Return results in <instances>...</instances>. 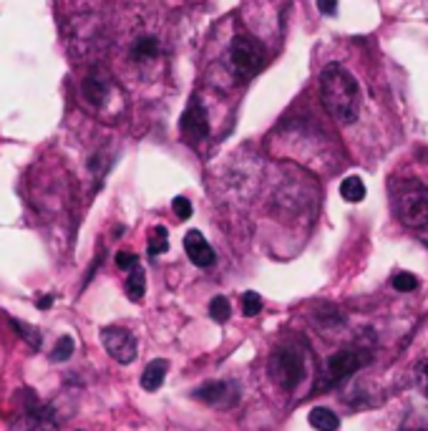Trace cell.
<instances>
[{"instance_id": "cell-26", "label": "cell", "mask_w": 428, "mask_h": 431, "mask_svg": "<svg viewBox=\"0 0 428 431\" xmlns=\"http://www.w3.org/2000/svg\"><path fill=\"white\" fill-rule=\"evenodd\" d=\"M423 373H426V389H428V363L423 366Z\"/></svg>"}, {"instance_id": "cell-13", "label": "cell", "mask_w": 428, "mask_h": 431, "mask_svg": "<svg viewBox=\"0 0 428 431\" xmlns=\"http://www.w3.org/2000/svg\"><path fill=\"white\" fill-rule=\"evenodd\" d=\"M340 197L345 202H363L365 197V185H363L360 177H345L340 182Z\"/></svg>"}, {"instance_id": "cell-2", "label": "cell", "mask_w": 428, "mask_h": 431, "mask_svg": "<svg viewBox=\"0 0 428 431\" xmlns=\"http://www.w3.org/2000/svg\"><path fill=\"white\" fill-rule=\"evenodd\" d=\"M230 61L232 68L237 73L239 79H250L257 76L264 66V48L262 43L252 36H235L230 48Z\"/></svg>"}, {"instance_id": "cell-3", "label": "cell", "mask_w": 428, "mask_h": 431, "mask_svg": "<svg viewBox=\"0 0 428 431\" xmlns=\"http://www.w3.org/2000/svg\"><path fill=\"white\" fill-rule=\"evenodd\" d=\"M270 376L285 391L297 389L305 376L303 353H297L295 348H277L270 356Z\"/></svg>"}, {"instance_id": "cell-24", "label": "cell", "mask_w": 428, "mask_h": 431, "mask_svg": "<svg viewBox=\"0 0 428 431\" xmlns=\"http://www.w3.org/2000/svg\"><path fill=\"white\" fill-rule=\"evenodd\" d=\"M317 8L323 15H335L338 13V0H317Z\"/></svg>"}, {"instance_id": "cell-19", "label": "cell", "mask_w": 428, "mask_h": 431, "mask_svg": "<svg viewBox=\"0 0 428 431\" xmlns=\"http://www.w3.org/2000/svg\"><path fill=\"white\" fill-rule=\"evenodd\" d=\"M262 311V298H260V292H244L242 295V313L247 318H255L257 313Z\"/></svg>"}, {"instance_id": "cell-11", "label": "cell", "mask_w": 428, "mask_h": 431, "mask_svg": "<svg viewBox=\"0 0 428 431\" xmlns=\"http://www.w3.org/2000/svg\"><path fill=\"white\" fill-rule=\"evenodd\" d=\"M227 391H230V386L224 384V381H207L205 386H199L197 391H194V396L199 401H207V404H222Z\"/></svg>"}, {"instance_id": "cell-20", "label": "cell", "mask_w": 428, "mask_h": 431, "mask_svg": "<svg viewBox=\"0 0 428 431\" xmlns=\"http://www.w3.org/2000/svg\"><path fill=\"white\" fill-rule=\"evenodd\" d=\"M393 288L395 290H401V292H411L418 288V278L415 275H411V272H398L393 278Z\"/></svg>"}, {"instance_id": "cell-15", "label": "cell", "mask_w": 428, "mask_h": 431, "mask_svg": "<svg viewBox=\"0 0 428 431\" xmlns=\"http://www.w3.org/2000/svg\"><path fill=\"white\" fill-rule=\"evenodd\" d=\"M166 250H169V233H166V227L157 225L152 230V237H149V255L157 258V255H161Z\"/></svg>"}, {"instance_id": "cell-16", "label": "cell", "mask_w": 428, "mask_h": 431, "mask_svg": "<svg viewBox=\"0 0 428 431\" xmlns=\"http://www.w3.org/2000/svg\"><path fill=\"white\" fill-rule=\"evenodd\" d=\"M157 54H159V43H157V38H152V36H146V38H138L136 43H134L132 56H134L136 61L154 58Z\"/></svg>"}, {"instance_id": "cell-1", "label": "cell", "mask_w": 428, "mask_h": 431, "mask_svg": "<svg viewBox=\"0 0 428 431\" xmlns=\"http://www.w3.org/2000/svg\"><path fill=\"white\" fill-rule=\"evenodd\" d=\"M320 96L328 113L340 124H353L360 111V91L356 79L340 63H330L320 73Z\"/></svg>"}, {"instance_id": "cell-23", "label": "cell", "mask_w": 428, "mask_h": 431, "mask_svg": "<svg viewBox=\"0 0 428 431\" xmlns=\"http://www.w3.org/2000/svg\"><path fill=\"white\" fill-rule=\"evenodd\" d=\"M116 265H119L121 270H132V267L138 265V258L134 255V252H124V250H121L119 255H116Z\"/></svg>"}, {"instance_id": "cell-4", "label": "cell", "mask_w": 428, "mask_h": 431, "mask_svg": "<svg viewBox=\"0 0 428 431\" xmlns=\"http://www.w3.org/2000/svg\"><path fill=\"white\" fill-rule=\"evenodd\" d=\"M395 212L401 222L411 230H426L428 227V187L415 185L398 194Z\"/></svg>"}, {"instance_id": "cell-12", "label": "cell", "mask_w": 428, "mask_h": 431, "mask_svg": "<svg viewBox=\"0 0 428 431\" xmlns=\"http://www.w3.org/2000/svg\"><path fill=\"white\" fill-rule=\"evenodd\" d=\"M144 290H146L144 270L136 265V267H132V270H129V278H126V295H129V300L138 303V300L144 298Z\"/></svg>"}, {"instance_id": "cell-7", "label": "cell", "mask_w": 428, "mask_h": 431, "mask_svg": "<svg viewBox=\"0 0 428 431\" xmlns=\"http://www.w3.org/2000/svg\"><path fill=\"white\" fill-rule=\"evenodd\" d=\"M179 129H182V136H184L189 144H199V141H205L207 136H209L207 111L197 99H191L189 109L182 113V124H179Z\"/></svg>"}, {"instance_id": "cell-18", "label": "cell", "mask_w": 428, "mask_h": 431, "mask_svg": "<svg viewBox=\"0 0 428 431\" xmlns=\"http://www.w3.org/2000/svg\"><path fill=\"white\" fill-rule=\"evenodd\" d=\"M71 356H73V338L71 336H63V338H58V343L53 345L51 361H68Z\"/></svg>"}, {"instance_id": "cell-9", "label": "cell", "mask_w": 428, "mask_h": 431, "mask_svg": "<svg viewBox=\"0 0 428 431\" xmlns=\"http://www.w3.org/2000/svg\"><path fill=\"white\" fill-rule=\"evenodd\" d=\"M166 371H169V363H166L164 359H154L152 363L144 368V373H141V389H144V391H157L159 386L164 384Z\"/></svg>"}, {"instance_id": "cell-25", "label": "cell", "mask_w": 428, "mask_h": 431, "mask_svg": "<svg viewBox=\"0 0 428 431\" xmlns=\"http://www.w3.org/2000/svg\"><path fill=\"white\" fill-rule=\"evenodd\" d=\"M48 306H51V298H46V300H40V303H38V308H48Z\"/></svg>"}, {"instance_id": "cell-22", "label": "cell", "mask_w": 428, "mask_h": 431, "mask_svg": "<svg viewBox=\"0 0 428 431\" xmlns=\"http://www.w3.org/2000/svg\"><path fill=\"white\" fill-rule=\"evenodd\" d=\"M13 325H15V331H18L20 338H28V340H31V345H35V348H38L40 338L35 336V331L31 328V325H28V323H20V320H13Z\"/></svg>"}, {"instance_id": "cell-8", "label": "cell", "mask_w": 428, "mask_h": 431, "mask_svg": "<svg viewBox=\"0 0 428 431\" xmlns=\"http://www.w3.org/2000/svg\"><path fill=\"white\" fill-rule=\"evenodd\" d=\"M184 250L189 255V260L197 267H212L214 265V250L212 245L205 240V235L199 230H189L184 237Z\"/></svg>"}, {"instance_id": "cell-14", "label": "cell", "mask_w": 428, "mask_h": 431, "mask_svg": "<svg viewBox=\"0 0 428 431\" xmlns=\"http://www.w3.org/2000/svg\"><path fill=\"white\" fill-rule=\"evenodd\" d=\"M106 93H109V86H106V81L104 79H86L84 81V96L91 104H101V101L106 99Z\"/></svg>"}, {"instance_id": "cell-27", "label": "cell", "mask_w": 428, "mask_h": 431, "mask_svg": "<svg viewBox=\"0 0 428 431\" xmlns=\"http://www.w3.org/2000/svg\"><path fill=\"white\" fill-rule=\"evenodd\" d=\"M35 431H53V429H48V426H38Z\"/></svg>"}, {"instance_id": "cell-21", "label": "cell", "mask_w": 428, "mask_h": 431, "mask_svg": "<svg viewBox=\"0 0 428 431\" xmlns=\"http://www.w3.org/2000/svg\"><path fill=\"white\" fill-rule=\"evenodd\" d=\"M171 207H174V214H177L179 219L191 217V202L187 197H177L174 202H171Z\"/></svg>"}, {"instance_id": "cell-5", "label": "cell", "mask_w": 428, "mask_h": 431, "mask_svg": "<svg viewBox=\"0 0 428 431\" xmlns=\"http://www.w3.org/2000/svg\"><path fill=\"white\" fill-rule=\"evenodd\" d=\"M370 361V353L365 351H338L328 359V366H325V384H340L350 373H356L358 368Z\"/></svg>"}, {"instance_id": "cell-10", "label": "cell", "mask_w": 428, "mask_h": 431, "mask_svg": "<svg viewBox=\"0 0 428 431\" xmlns=\"http://www.w3.org/2000/svg\"><path fill=\"white\" fill-rule=\"evenodd\" d=\"M308 418H310V426L317 431H338L340 429V418L330 412V409H323V406L312 409Z\"/></svg>"}, {"instance_id": "cell-17", "label": "cell", "mask_w": 428, "mask_h": 431, "mask_svg": "<svg viewBox=\"0 0 428 431\" xmlns=\"http://www.w3.org/2000/svg\"><path fill=\"white\" fill-rule=\"evenodd\" d=\"M209 315L217 323H224V320L230 318V300L224 298V295H217V298L209 303Z\"/></svg>"}, {"instance_id": "cell-6", "label": "cell", "mask_w": 428, "mask_h": 431, "mask_svg": "<svg viewBox=\"0 0 428 431\" xmlns=\"http://www.w3.org/2000/svg\"><path fill=\"white\" fill-rule=\"evenodd\" d=\"M101 340H104L106 351H109V356H111L116 363L129 366L136 359V338H134L132 331L111 325V328H104V331H101Z\"/></svg>"}]
</instances>
